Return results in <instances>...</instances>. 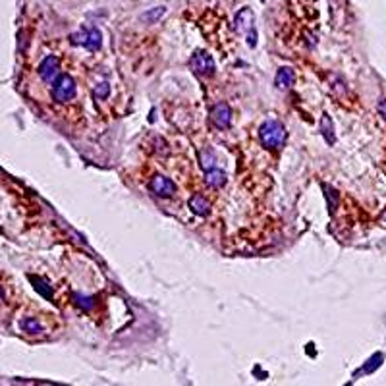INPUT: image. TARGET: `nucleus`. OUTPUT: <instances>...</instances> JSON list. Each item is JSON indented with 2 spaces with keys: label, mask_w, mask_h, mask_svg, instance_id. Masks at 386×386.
<instances>
[{
  "label": "nucleus",
  "mask_w": 386,
  "mask_h": 386,
  "mask_svg": "<svg viewBox=\"0 0 386 386\" xmlns=\"http://www.w3.org/2000/svg\"><path fill=\"white\" fill-rule=\"evenodd\" d=\"M110 95V85L104 82V83H99L95 89H93V97L97 99V101H102V99H106Z\"/></svg>",
  "instance_id": "f3484780"
},
{
  "label": "nucleus",
  "mask_w": 386,
  "mask_h": 386,
  "mask_svg": "<svg viewBox=\"0 0 386 386\" xmlns=\"http://www.w3.org/2000/svg\"><path fill=\"white\" fill-rule=\"evenodd\" d=\"M382 359H384V356H382V354H375V356H373L371 359H369V361H367V365H363V369H361L359 373H356V376L369 375V373H373L376 367L380 365V361H382Z\"/></svg>",
  "instance_id": "2eb2a0df"
},
{
  "label": "nucleus",
  "mask_w": 386,
  "mask_h": 386,
  "mask_svg": "<svg viewBox=\"0 0 386 386\" xmlns=\"http://www.w3.org/2000/svg\"><path fill=\"white\" fill-rule=\"evenodd\" d=\"M75 305L78 307H82V309H85V311H89V309H93V297L91 295H82V294H78L75 295Z\"/></svg>",
  "instance_id": "a211bd4d"
},
{
  "label": "nucleus",
  "mask_w": 386,
  "mask_h": 386,
  "mask_svg": "<svg viewBox=\"0 0 386 386\" xmlns=\"http://www.w3.org/2000/svg\"><path fill=\"white\" fill-rule=\"evenodd\" d=\"M70 41L73 45H80L83 49L91 52H97L102 47V33L93 25H83L78 33L70 35Z\"/></svg>",
  "instance_id": "f03ea898"
},
{
  "label": "nucleus",
  "mask_w": 386,
  "mask_h": 386,
  "mask_svg": "<svg viewBox=\"0 0 386 386\" xmlns=\"http://www.w3.org/2000/svg\"><path fill=\"white\" fill-rule=\"evenodd\" d=\"M323 187H325L326 199H328V209H330V211H334L336 203H338V193H336V189H332L330 185H323Z\"/></svg>",
  "instance_id": "aec40b11"
},
{
  "label": "nucleus",
  "mask_w": 386,
  "mask_h": 386,
  "mask_svg": "<svg viewBox=\"0 0 386 386\" xmlns=\"http://www.w3.org/2000/svg\"><path fill=\"white\" fill-rule=\"evenodd\" d=\"M31 282L35 284V288H37V292H39V294H43L45 297H52V290L51 288H47V284H45L43 280L35 278V276H31Z\"/></svg>",
  "instance_id": "6ab92c4d"
},
{
  "label": "nucleus",
  "mask_w": 386,
  "mask_h": 386,
  "mask_svg": "<svg viewBox=\"0 0 386 386\" xmlns=\"http://www.w3.org/2000/svg\"><path fill=\"white\" fill-rule=\"evenodd\" d=\"M236 29L240 31V33H249L251 29H255L253 25V10L251 8H242V10L236 14Z\"/></svg>",
  "instance_id": "6e6552de"
},
{
  "label": "nucleus",
  "mask_w": 386,
  "mask_h": 386,
  "mask_svg": "<svg viewBox=\"0 0 386 386\" xmlns=\"http://www.w3.org/2000/svg\"><path fill=\"white\" fill-rule=\"evenodd\" d=\"M21 330L23 332H27V334H39L43 332V325L37 321V319H33V317H27V319H23L20 323Z\"/></svg>",
  "instance_id": "ddd939ff"
},
{
  "label": "nucleus",
  "mask_w": 386,
  "mask_h": 386,
  "mask_svg": "<svg viewBox=\"0 0 386 386\" xmlns=\"http://www.w3.org/2000/svg\"><path fill=\"white\" fill-rule=\"evenodd\" d=\"M199 161H201V168H203V170H211V168H214L216 157H214L211 151H203L199 155Z\"/></svg>",
  "instance_id": "dca6fc26"
},
{
  "label": "nucleus",
  "mask_w": 386,
  "mask_h": 386,
  "mask_svg": "<svg viewBox=\"0 0 386 386\" xmlns=\"http://www.w3.org/2000/svg\"><path fill=\"white\" fill-rule=\"evenodd\" d=\"M384 220H386V213H384Z\"/></svg>",
  "instance_id": "4be33fe9"
},
{
  "label": "nucleus",
  "mask_w": 386,
  "mask_h": 386,
  "mask_svg": "<svg viewBox=\"0 0 386 386\" xmlns=\"http://www.w3.org/2000/svg\"><path fill=\"white\" fill-rule=\"evenodd\" d=\"M295 82V71L294 68H290V66H282L280 70L276 71V78H275V85L276 89H290Z\"/></svg>",
  "instance_id": "1a4fd4ad"
},
{
  "label": "nucleus",
  "mask_w": 386,
  "mask_h": 386,
  "mask_svg": "<svg viewBox=\"0 0 386 386\" xmlns=\"http://www.w3.org/2000/svg\"><path fill=\"white\" fill-rule=\"evenodd\" d=\"M149 189H151L157 197L168 199V197H172L174 193H176V183H174L170 178L157 174V176H152V180L149 182Z\"/></svg>",
  "instance_id": "39448f33"
},
{
  "label": "nucleus",
  "mask_w": 386,
  "mask_h": 386,
  "mask_svg": "<svg viewBox=\"0 0 386 386\" xmlns=\"http://www.w3.org/2000/svg\"><path fill=\"white\" fill-rule=\"evenodd\" d=\"M78 93V87H75V82L73 78L68 75V73H62L58 75L54 82H52V101L54 102H70Z\"/></svg>",
  "instance_id": "7ed1b4c3"
},
{
  "label": "nucleus",
  "mask_w": 386,
  "mask_h": 386,
  "mask_svg": "<svg viewBox=\"0 0 386 386\" xmlns=\"http://www.w3.org/2000/svg\"><path fill=\"white\" fill-rule=\"evenodd\" d=\"M211 122L218 128V130H226L232 124V108L226 102H216L211 108Z\"/></svg>",
  "instance_id": "423d86ee"
},
{
  "label": "nucleus",
  "mask_w": 386,
  "mask_h": 386,
  "mask_svg": "<svg viewBox=\"0 0 386 386\" xmlns=\"http://www.w3.org/2000/svg\"><path fill=\"white\" fill-rule=\"evenodd\" d=\"M286 128L282 122H278V120H266V122L261 124V128H259V139H261V145H263L264 149H268V151H278V149H282L286 143Z\"/></svg>",
  "instance_id": "f257e3e1"
},
{
  "label": "nucleus",
  "mask_w": 386,
  "mask_h": 386,
  "mask_svg": "<svg viewBox=\"0 0 386 386\" xmlns=\"http://www.w3.org/2000/svg\"><path fill=\"white\" fill-rule=\"evenodd\" d=\"M164 14H166V8H164V6H157V8H151L149 12H145L141 16V20L145 21V23H157Z\"/></svg>",
  "instance_id": "4468645a"
},
{
  "label": "nucleus",
  "mask_w": 386,
  "mask_h": 386,
  "mask_svg": "<svg viewBox=\"0 0 386 386\" xmlns=\"http://www.w3.org/2000/svg\"><path fill=\"white\" fill-rule=\"evenodd\" d=\"M378 112H380V116L386 120V99H382V101L378 102Z\"/></svg>",
  "instance_id": "412c9836"
},
{
  "label": "nucleus",
  "mask_w": 386,
  "mask_h": 386,
  "mask_svg": "<svg viewBox=\"0 0 386 386\" xmlns=\"http://www.w3.org/2000/svg\"><path fill=\"white\" fill-rule=\"evenodd\" d=\"M58 68H60V62L56 56H47L45 60L41 62V66H39V75H41V80L45 82H54L56 80V75H58Z\"/></svg>",
  "instance_id": "0eeeda50"
},
{
  "label": "nucleus",
  "mask_w": 386,
  "mask_h": 386,
  "mask_svg": "<svg viewBox=\"0 0 386 386\" xmlns=\"http://www.w3.org/2000/svg\"><path fill=\"white\" fill-rule=\"evenodd\" d=\"M321 133H323V137L326 139L328 145H334V141H336L334 124H332V120H330L328 114H323V118H321Z\"/></svg>",
  "instance_id": "f8f14e48"
},
{
  "label": "nucleus",
  "mask_w": 386,
  "mask_h": 386,
  "mask_svg": "<svg viewBox=\"0 0 386 386\" xmlns=\"http://www.w3.org/2000/svg\"><path fill=\"white\" fill-rule=\"evenodd\" d=\"M261 2H264V0H261Z\"/></svg>",
  "instance_id": "5701e85b"
},
{
  "label": "nucleus",
  "mask_w": 386,
  "mask_h": 386,
  "mask_svg": "<svg viewBox=\"0 0 386 386\" xmlns=\"http://www.w3.org/2000/svg\"><path fill=\"white\" fill-rule=\"evenodd\" d=\"M205 182L209 187H214V189H220L224 183H226V174L222 170H218V168H211V170H207L205 174Z\"/></svg>",
  "instance_id": "9b49d317"
},
{
  "label": "nucleus",
  "mask_w": 386,
  "mask_h": 386,
  "mask_svg": "<svg viewBox=\"0 0 386 386\" xmlns=\"http://www.w3.org/2000/svg\"><path fill=\"white\" fill-rule=\"evenodd\" d=\"M189 209L197 216H207V214L211 213V203L205 199L203 195H195V197L189 199Z\"/></svg>",
  "instance_id": "9d476101"
},
{
  "label": "nucleus",
  "mask_w": 386,
  "mask_h": 386,
  "mask_svg": "<svg viewBox=\"0 0 386 386\" xmlns=\"http://www.w3.org/2000/svg\"><path fill=\"white\" fill-rule=\"evenodd\" d=\"M189 68L193 73L201 75V78H211L214 73V60L209 52L197 51L193 52V56L189 58Z\"/></svg>",
  "instance_id": "20e7f679"
}]
</instances>
